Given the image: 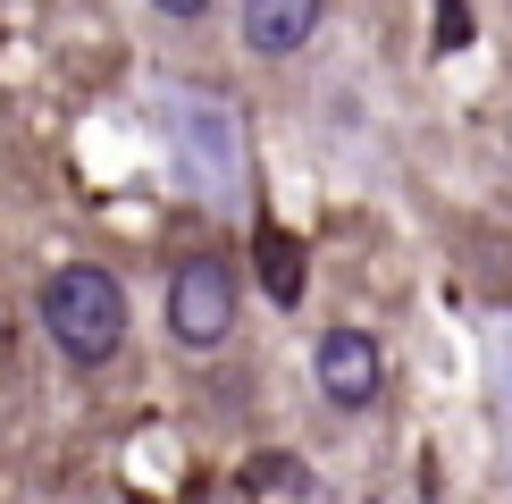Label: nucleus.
I'll return each mask as SVG.
<instances>
[{"instance_id":"1","label":"nucleus","mask_w":512,"mask_h":504,"mask_svg":"<svg viewBox=\"0 0 512 504\" xmlns=\"http://www.w3.org/2000/svg\"><path fill=\"white\" fill-rule=\"evenodd\" d=\"M42 328H51L59 362L101 370V362L126 345V286H118L101 261H68V269H51V278H42Z\"/></svg>"},{"instance_id":"2","label":"nucleus","mask_w":512,"mask_h":504,"mask_svg":"<svg viewBox=\"0 0 512 504\" xmlns=\"http://www.w3.org/2000/svg\"><path fill=\"white\" fill-rule=\"evenodd\" d=\"M227 328H236V269H227L219 252L177 261V278H168V336H177L185 353H210Z\"/></svg>"},{"instance_id":"3","label":"nucleus","mask_w":512,"mask_h":504,"mask_svg":"<svg viewBox=\"0 0 512 504\" xmlns=\"http://www.w3.org/2000/svg\"><path fill=\"white\" fill-rule=\"evenodd\" d=\"M311 378H319V395H328L336 412H370V404H378V378H387V362H378V336L328 328V336L311 345Z\"/></svg>"},{"instance_id":"4","label":"nucleus","mask_w":512,"mask_h":504,"mask_svg":"<svg viewBox=\"0 0 512 504\" xmlns=\"http://www.w3.org/2000/svg\"><path fill=\"white\" fill-rule=\"evenodd\" d=\"M236 17H244V51H261V59H294V51L319 34L328 0H244Z\"/></svg>"},{"instance_id":"5","label":"nucleus","mask_w":512,"mask_h":504,"mask_svg":"<svg viewBox=\"0 0 512 504\" xmlns=\"http://www.w3.org/2000/svg\"><path fill=\"white\" fill-rule=\"evenodd\" d=\"M252 261H261V286H269V303H277V311H294V303H303V244H294L286 227H261Z\"/></svg>"},{"instance_id":"6","label":"nucleus","mask_w":512,"mask_h":504,"mask_svg":"<svg viewBox=\"0 0 512 504\" xmlns=\"http://www.w3.org/2000/svg\"><path fill=\"white\" fill-rule=\"evenodd\" d=\"M152 9H168V17H202L210 0H152Z\"/></svg>"},{"instance_id":"7","label":"nucleus","mask_w":512,"mask_h":504,"mask_svg":"<svg viewBox=\"0 0 512 504\" xmlns=\"http://www.w3.org/2000/svg\"><path fill=\"white\" fill-rule=\"evenodd\" d=\"M0 362H9V311H0Z\"/></svg>"}]
</instances>
